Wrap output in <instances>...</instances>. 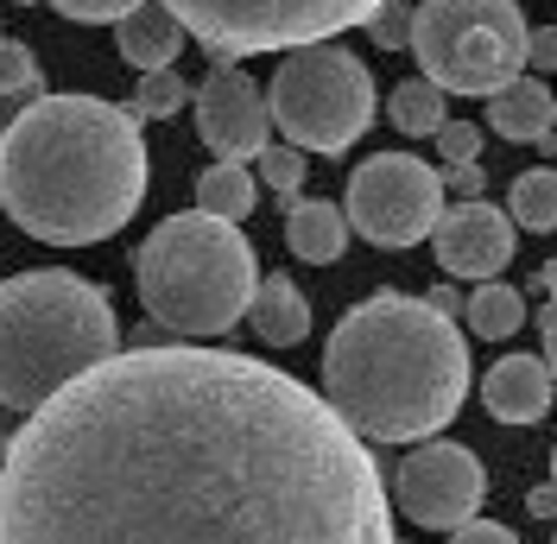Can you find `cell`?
<instances>
[{
	"label": "cell",
	"mask_w": 557,
	"mask_h": 544,
	"mask_svg": "<svg viewBox=\"0 0 557 544\" xmlns=\"http://www.w3.org/2000/svg\"><path fill=\"white\" fill-rule=\"evenodd\" d=\"M0 544H393L381 469L273 361L139 342L26 411Z\"/></svg>",
	"instance_id": "6da1fadb"
},
{
	"label": "cell",
	"mask_w": 557,
	"mask_h": 544,
	"mask_svg": "<svg viewBox=\"0 0 557 544\" xmlns=\"http://www.w3.org/2000/svg\"><path fill=\"white\" fill-rule=\"evenodd\" d=\"M146 139L127 102L38 96L0 134V209L51 247H89L134 222L146 203Z\"/></svg>",
	"instance_id": "7a4b0ae2"
},
{
	"label": "cell",
	"mask_w": 557,
	"mask_h": 544,
	"mask_svg": "<svg viewBox=\"0 0 557 544\" xmlns=\"http://www.w3.org/2000/svg\"><path fill=\"white\" fill-rule=\"evenodd\" d=\"M323 399L361 443H431L469 399V342L412 292H374L330 330Z\"/></svg>",
	"instance_id": "3957f363"
},
{
	"label": "cell",
	"mask_w": 557,
	"mask_h": 544,
	"mask_svg": "<svg viewBox=\"0 0 557 544\" xmlns=\"http://www.w3.org/2000/svg\"><path fill=\"white\" fill-rule=\"evenodd\" d=\"M121 355V323L102 285L76 272H20L0 279V406L38 411L70 380Z\"/></svg>",
	"instance_id": "277c9868"
},
{
	"label": "cell",
	"mask_w": 557,
	"mask_h": 544,
	"mask_svg": "<svg viewBox=\"0 0 557 544\" xmlns=\"http://www.w3.org/2000/svg\"><path fill=\"white\" fill-rule=\"evenodd\" d=\"M134 285L159 330L203 342L247 317L253 285H260V254L247 247L235 222L184 209L146 235V247L134 254Z\"/></svg>",
	"instance_id": "5b68a950"
},
{
	"label": "cell",
	"mask_w": 557,
	"mask_h": 544,
	"mask_svg": "<svg viewBox=\"0 0 557 544\" xmlns=\"http://www.w3.org/2000/svg\"><path fill=\"white\" fill-rule=\"evenodd\" d=\"M525 13L513 0H418L412 58L444 96H494L525 76Z\"/></svg>",
	"instance_id": "8992f818"
},
{
	"label": "cell",
	"mask_w": 557,
	"mask_h": 544,
	"mask_svg": "<svg viewBox=\"0 0 557 544\" xmlns=\"http://www.w3.org/2000/svg\"><path fill=\"white\" fill-rule=\"evenodd\" d=\"M267 114L298 152H348L374 127V76L343 45H298L267 83Z\"/></svg>",
	"instance_id": "52a82bcc"
},
{
	"label": "cell",
	"mask_w": 557,
	"mask_h": 544,
	"mask_svg": "<svg viewBox=\"0 0 557 544\" xmlns=\"http://www.w3.org/2000/svg\"><path fill=\"white\" fill-rule=\"evenodd\" d=\"M159 7H172L177 26L197 33L215 64H235L253 51L330 45L348 26H368L381 0H159Z\"/></svg>",
	"instance_id": "ba28073f"
},
{
	"label": "cell",
	"mask_w": 557,
	"mask_h": 544,
	"mask_svg": "<svg viewBox=\"0 0 557 544\" xmlns=\"http://www.w3.org/2000/svg\"><path fill=\"white\" fill-rule=\"evenodd\" d=\"M348 228L374 247H418L431 240L444 215V171L412 159V152H381L361 159L348 177Z\"/></svg>",
	"instance_id": "9c48e42d"
},
{
	"label": "cell",
	"mask_w": 557,
	"mask_h": 544,
	"mask_svg": "<svg viewBox=\"0 0 557 544\" xmlns=\"http://www.w3.org/2000/svg\"><path fill=\"white\" fill-rule=\"evenodd\" d=\"M487 475L482 456L462 443H418L412 456L399 462V512L431 526V532H456L482 512Z\"/></svg>",
	"instance_id": "30bf717a"
},
{
	"label": "cell",
	"mask_w": 557,
	"mask_h": 544,
	"mask_svg": "<svg viewBox=\"0 0 557 544\" xmlns=\"http://www.w3.org/2000/svg\"><path fill=\"white\" fill-rule=\"evenodd\" d=\"M197 134L215 159L242 165V159H260L267 152V134H273V114H267V89L242 76L235 64H215L197 89Z\"/></svg>",
	"instance_id": "8fae6325"
},
{
	"label": "cell",
	"mask_w": 557,
	"mask_h": 544,
	"mask_svg": "<svg viewBox=\"0 0 557 544\" xmlns=\"http://www.w3.org/2000/svg\"><path fill=\"white\" fill-rule=\"evenodd\" d=\"M431 254H437V267L444 279H500V267L513 260V215L494 203H456L437 215V228H431Z\"/></svg>",
	"instance_id": "7c38bea8"
},
{
	"label": "cell",
	"mask_w": 557,
	"mask_h": 544,
	"mask_svg": "<svg viewBox=\"0 0 557 544\" xmlns=\"http://www.w3.org/2000/svg\"><path fill=\"white\" fill-rule=\"evenodd\" d=\"M552 368L539 361V355H507V361H494L482 380V406L500 418V424H539L545 411H552Z\"/></svg>",
	"instance_id": "4fadbf2b"
},
{
	"label": "cell",
	"mask_w": 557,
	"mask_h": 544,
	"mask_svg": "<svg viewBox=\"0 0 557 544\" xmlns=\"http://www.w3.org/2000/svg\"><path fill=\"white\" fill-rule=\"evenodd\" d=\"M285 247H292V260L336 267L348 247L343 203H330V197H285Z\"/></svg>",
	"instance_id": "5bb4252c"
},
{
	"label": "cell",
	"mask_w": 557,
	"mask_h": 544,
	"mask_svg": "<svg viewBox=\"0 0 557 544\" xmlns=\"http://www.w3.org/2000/svg\"><path fill=\"white\" fill-rule=\"evenodd\" d=\"M184 26H177L172 7H159V0H139L127 20H114V45H121V58L146 76V70H172V58L184 51Z\"/></svg>",
	"instance_id": "9a60e30c"
},
{
	"label": "cell",
	"mask_w": 557,
	"mask_h": 544,
	"mask_svg": "<svg viewBox=\"0 0 557 544\" xmlns=\"http://www.w3.org/2000/svg\"><path fill=\"white\" fill-rule=\"evenodd\" d=\"M487 127L500 139H520V146H539V139L557 127V102L552 89L539 83V76H513L507 89H494L487 96Z\"/></svg>",
	"instance_id": "2e32d148"
},
{
	"label": "cell",
	"mask_w": 557,
	"mask_h": 544,
	"mask_svg": "<svg viewBox=\"0 0 557 544\" xmlns=\"http://www.w3.org/2000/svg\"><path fill=\"white\" fill-rule=\"evenodd\" d=\"M247 323H253V336L267 342V348H292V342L311 336V305H305V292H298L285 272H273V279L253 285Z\"/></svg>",
	"instance_id": "e0dca14e"
},
{
	"label": "cell",
	"mask_w": 557,
	"mask_h": 544,
	"mask_svg": "<svg viewBox=\"0 0 557 544\" xmlns=\"http://www.w3.org/2000/svg\"><path fill=\"white\" fill-rule=\"evenodd\" d=\"M253 203H260V184L247 177V165L215 159V165L197 177V209L215 215V222H242V215H253Z\"/></svg>",
	"instance_id": "ac0fdd59"
},
{
	"label": "cell",
	"mask_w": 557,
	"mask_h": 544,
	"mask_svg": "<svg viewBox=\"0 0 557 544\" xmlns=\"http://www.w3.org/2000/svg\"><path fill=\"white\" fill-rule=\"evenodd\" d=\"M507 215H513V228L552 235V228H557V171L552 165L520 171V177H513V190H507Z\"/></svg>",
	"instance_id": "d6986e66"
},
{
	"label": "cell",
	"mask_w": 557,
	"mask_h": 544,
	"mask_svg": "<svg viewBox=\"0 0 557 544\" xmlns=\"http://www.w3.org/2000/svg\"><path fill=\"white\" fill-rule=\"evenodd\" d=\"M462 317H469V330L482 342H500V336H513L525 323V298L513 292V285H500V279H487L475 298H462Z\"/></svg>",
	"instance_id": "ffe728a7"
},
{
	"label": "cell",
	"mask_w": 557,
	"mask_h": 544,
	"mask_svg": "<svg viewBox=\"0 0 557 544\" xmlns=\"http://www.w3.org/2000/svg\"><path fill=\"white\" fill-rule=\"evenodd\" d=\"M444 108H450V96H444V89H431V83L418 76V83H399V89L386 96V121H393L399 134H437V127L450 121Z\"/></svg>",
	"instance_id": "44dd1931"
},
{
	"label": "cell",
	"mask_w": 557,
	"mask_h": 544,
	"mask_svg": "<svg viewBox=\"0 0 557 544\" xmlns=\"http://www.w3.org/2000/svg\"><path fill=\"white\" fill-rule=\"evenodd\" d=\"M184 102H190V83H184L177 70H146L139 89H134V102H127V114H134V121H172Z\"/></svg>",
	"instance_id": "7402d4cb"
},
{
	"label": "cell",
	"mask_w": 557,
	"mask_h": 544,
	"mask_svg": "<svg viewBox=\"0 0 557 544\" xmlns=\"http://www.w3.org/2000/svg\"><path fill=\"white\" fill-rule=\"evenodd\" d=\"M38 96H45V83H38L33 45L0 38V102H38Z\"/></svg>",
	"instance_id": "603a6c76"
},
{
	"label": "cell",
	"mask_w": 557,
	"mask_h": 544,
	"mask_svg": "<svg viewBox=\"0 0 557 544\" xmlns=\"http://www.w3.org/2000/svg\"><path fill=\"white\" fill-rule=\"evenodd\" d=\"M368 38H374L381 51H399V45H412V7H399V0H381V7L368 13Z\"/></svg>",
	"instance_id": "cb8c5ba5"
},
{
	"label": "cell",
	"mask_w": 557,
	"mask_h": 544,
	"mask_svg": "<svg viewBox=\"0 0 557 544\" xmlns=\"http://www.w3.org/2000/svg\"><path fill=\"white\" fill-rule=\"evenodd\" d=\"M437 159H444V165H475V152H482V127H469V121H444V127H437Z\"/></svg>",
	"instance_id": "d4e9b609"
},
{
	"label": "cell",
	"mask_w": 557,
	"mask_h": 544,
	"mask_svg": "<svg viewBox=\"0 0 557 544\" xmlns=\"http://www.w3.org/2000/svg\"><path fill=\"white\" fill-rule=\"evenodd\" d=\"M260 177L285 190V197H298V184H305V159H298V146H267L260 152Z\"/></svg>",
	"instance_id": "484cf974"
},
{
	"label": "cell",
	"mask_w": 557,
	"mask_h": 544,
	"mask_svg": "<svg viewBox=\"0 0 557 544\" xmlns=\"http://www.w3.org/2000/svg\"><path fill=\"white\" fill-rule=\"evenodd\" d=\"M45 7H58L64 20H83V26H102V20H127L139 0H45Z\"/></svg>",
	"instance_id": "4316f807"
},
{
	"label": "cell",
	"mask_w": 557,
	"mask_h": 544,
	"mask_svg": "<svg viewBox=\"0 0 557 544\" xmlns=\"http://www.w3.org/2000/svg\"><path fill=\"white\" fill-rule=\"evenodd\" d=\"M450 544H520V532H507V526H494V519H469V526H456Z\"/></svg>",
	"instance_id": "83f0119b"
},
{
	"label": "cell",
	"mask_w": 557,
	"mask_h": 544,
	"mask_svg": "<svg viewBox=\"0 0 557 544\" xmlns=\"http://www.w3.org/2000/svg\"><path fill=\"white\" fill-rule=\"evenodd\" d=\"M525 64H532V70H557V26L525 33Z\"/></svg>",
	"instance_id": "f1b7e54d"
},
{
	"label": "cell",
	"mask_w": 557,
	"mask_h": 544,
	"mask_svg": "<svg viewBox=\"0 0 557 544\" xmlns=\"http://www.w3.org/2000/svg\"><path fill=\"white\" fill-rule=\"evenodd\" d=\"M450 184H456V197H462V203H475V197H482V165H456Z\"/></svg>",
	"instance_id": "f546056e"
},
{
	"label": "cell",
	"mask_w": 557,
	"mask_h": 544,
	"mask_svg": "<svg viewBox=\"0 0 557 544\" xmlns=\"http://www.w3.org/2000/svg\"><path fill=\"white\" fill-rule=\"evenodd\" d=\"M539 330H545V355H539V361H545V368H552V380H557V310H545V317H539Z\"/></svg>",
	"instance_id": "4dcf8cb0"
},
{
	"label": "cell",
	"mask_w": 557,
	"mask_h": 544,
	"mask_svg": "<svg viewBox=\"0 0 557 544\" xmlns=\"http://www.w3.org/2000/svg\"><path fill=\"white\" fill-rule=\"evenodd\" d=\"M424 305H431V310H444V317H456V310H462V292H456L450 279H444V285H437V292H431Z\"/></svg>",
	"instance_id": "1f68e13d"
},
{
	"label": "cell",
	"mask_w": 557,
	"mask_h": 544,
	"mask_svg": "<svg viewBox=\"0 0 557 544\" xmlns=\"http://www.w3.org/2000/svg\"><path fill=\"white\" fill-rule=\"evenodd\" d=\"M525 512L552 519V512H557V487H532V494H525Z\"/></svg>",
	"instance_id": "d6a6232c"
},
{
	"label": "cell",
	"mask_w": 557,
	"mask_h": 544,
	"mask_svg": "<svg viewBox=\"0 0 557 544\" xmlns=\"http://www.w3.org/2000/svg\"><path fill=\"white\" fill-rule=\"evenodd\" d=\"M545 292H552V310H557V267H545Z\"/></svg>",
	"instance_id": "836d02e7"
},
{
	"label": "cell",
	"mask_w": 557,
	"mask_h": 544,
	"mask_svg": "<svg viewBox=\"0 0 557 544\" xmlns=\"http://www.w3.org/2000/svg\"><path fill=\"white\" fill-rule=\"evenodd\" d=\"M539 146H545V159H557V127H552L545 139H539Z\"/></svg>",
	"instance_id": "e575fe53"
},
{
	"label": "cell",
	"mask_w": 557,
	"mask_h": 544,
	"mask_svg": "<svg viewBox=\"0 0 557 544\" xmlns=\"http://www.w3.org/2000/svg\"><path fill=\"white\" fill-rule=\"evenodd\" d=\"M552 487H557V456H552Z\"/></svg>",
	"instance_id": "d590c367"
},
{
	"label": "cell",
	"mask_w": 557,
	"mask_h": 544,
	"mask_svg": "<svg viewBox=\"0 0 557 544\" xmlns=\"http://www.w3.org/2000/svg\"><path fill=\"white\" fill-rule=\"evenodd\" d=\"M0 134H7V121H0Z\"/></svg>",
	"instance_id": "8d00e7d4"
},
{
	"label": "cell",
	"mask_w": 557,
	"mask_h": 544,
	"mask_svg": "<svg viewBox=\"0 0 557 544\" xmlns=\"http://www.w3.org/2000/svg\"><path fill=\"white\" fill-rule=\"evenodd\" d=\"M552 544H557V539H552Z\"/></svg>",
	"instance_id": "74e56055"
}]
</instances>
